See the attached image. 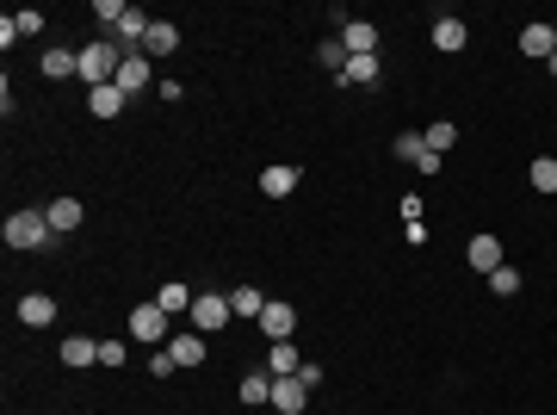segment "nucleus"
Masks as SVG:
<instances>
[{
    "instance_id": "obj_26",
    "label": "nucleus",
    "mask_w": 557,
    "mask_h": 415,
    "mask_svg": "<svg viewBox=\"0 0 557 415\" xmlns=\"http://www.w3.org/2000/svg\"><path fill=\"white\" fill-rule=\"evenodd\" d=\"M421 137H427V149H434V155H446V149L458 143V124H446V118H440V124H427Z\"/></svg>"
},
{
    "instance_id": "obj_29",
    "label": "nucleus",
    "mask_w": 557,
    "mask_h": 415,
    "mask_svg": "<svg viewBox=\"0 0 557 415\" xmlns=\"http://www.w3.org/2000/svg\"><path fill=\"white\" fill-rule=\"evenodd\" d=\"M396 155H403V162H421V155H427V137H421V131H403V137H396Z\"/></svg>"
},
{
    "instance_id": "obj_4",
    "label": "nucleus",
    "mask_w": 557,
    "mask_h": 415,
    "mask_svg": "<svg viewBox=\"0 0 557 415\" xmlns=\"http://www.w3.org/2000/svg\"><path fill=\"white\" fill-rule=\"evenodd\" d=\"M131 335H137V341H149V347H168V311H161L155 298H149V304H137V311H131Z\"/></svg>"
},
{
    "instance_id": "obj_15",
    "label": "nucleus",
    "mask_w": 557,
    "mask_h": 415,
    "mask_svg": "<svg viewBox=\"0 0 557 415\" xmlns=\"http://www.w3.org/2000/svg\"><path fill=\"white\" fill-rule=\"evenodd\" d=\"M298 366H304V353H298L291 341H273V353H267V372H273V379H298Z\"/></svg>"
},
{
    "instance_id": "obj_24",
    "label": "nucleus",
    "mask_w": 557,
    "mask_h": 415,
    "mask_svg": "<svg viewBox=\"0 0 557 415\" xmlns=\"http://www.w3.org/2000/svg\"><path fill=\"white\" fill-rule=\"evenodd\" d=\"M242 403H273V372H248L242 379Z\"/></svg>"
},
{
    "instance_id": "obj_10",
    "label": "nucleus",
    "mask_w": 557,
    "mask_h": 415,
    "mask_svg": "<svg viewBox=\"0 0 557 415\" xmlns=\"http://www.w3.org/2000/svg\"><path fill=\"white\" fill-rule=\"evenodd\" d=\"M521 50H526V56H539V63H552V50H557V32L545 25V19H533V25L521 32Z\"/></svg>"
},
{
    "instance_id": "obj_9",
    "label": "nucleus",
    "mask_w": 557,
    "mask_h": 415,
    "mask_svg": "<svg viewBox=\"0 0 557 415\" xmlns=\"http://www.w3.org/2000/svg\"><path fill=\"white\" fill-rule=\"evenodd\" d=\"M260 329H267L273 341H291V329H298V311H291V304H278V298H267V311H260Z\"/></svg>"
},
{
    "instance_id": "obj_19",
    "label": "nucleus",
    "mask_w": 557,
    "mask_h": 415,
    "mask_svg": "<svg viewBox=\"0 0 557 415\" xmlns=\"http://www.w3.org/2000/svg\"><path fill=\"white\" fill-rule=\"evenodd\" d=\"M260 193L267 199H291L298 193V168H260Z\"/></svg>"
},
{
    "instance_id": "obj_16",
    "label": "nucleus",
    "mask_w": 557,
    "mask_h": 415,
    "mask_svg": "<svg viewBox=\"0 0 557 415\" xmlns=\"http://www.w3.org/2000/svg\"><path fill=\"white\" fill-rule=\"evenodd\" d=\"M37 69L50 74V81H69V74H81V50H44Z\"/></svg>"
},
{
    "instance_id": "obj_25",
    "label": "nucleus",
    "mask_w": 557,
    "mask_h": 415,
    "mask_svg": "<svg viewBox=\"0 0 557 415\" xmlns=\"http://www.w3.org/2000/svg\"><path fill=\"white\" fill-rule=\"evenodd\" d=\"M526 180H533V193H557V155H539Z\"/></svg>"
},
{
    "instance_id": "obj_35",
    "label": "nucleus",
    "mask_w": 557,
    "mask_h": 415,
    "mask_svg": "<svg viewBox=\"0 0 557 415\" xmlns=\"http://www.w3.org/2000/svg\"><path fill=\"white\" fill-rule=\"evenodd\" d=\"M545 69H552V74H557V50H552V63H545Z\"/></svg>"
},
{
    "instance_id": "obj_13",
    "label": "nucleus",
    "mask_w": 557,
    "mask_h": 415,
    "mask_svg": "<svg viewBox=\"0 0 557 415\" xmlns=\"http://www.w3.org/2000/svg\"><path fill=\"white\" fill-rule=\"evenodd\" d=\"M464 261H471L477 273H495V267H502V242H495V236H471V248H464Z\"/></svg>"
},
{
    "instance_id": "obj_32",
    "label": "nucleus",
    "mask_w": 557,
    "mask_h": 415,
    "mask_svg": "<svg viewBox=\"0 0 557 415\" xmlns=\"http://www.w3.org/2000/svg\"><path fill=\"white\" fill-rule=\"evenodd\" d=\"M149 372H155V379H168V372H174V353H168V347H155V360H149Z\"/></svg>"
},
{
    "instance_id": "obj_34",
    "label": "nucleus",
    "mask_w": 557,
    "mask_h": 415,
    "mask_svg": "<svg viewBox=\"0 0 557 415\" xmlns=\"http://www.w3.org/2000/svg\"><path fill=\"white\" fill-rule=\"evenodd\" d=\"M93 19H105V25H118V19H124V6H118V0H100V6H93Z\"/></svg>"
},
{
    "instance_id": "obj_33",
    "label": "nucleus",
    "mask_w": 557,
    "mask_h": 415,
    "mask_svg": "<svg viewBox=\"0 0 557 415\" xmlns=\"http://www.w3.org/2000/svg\"><path fill=\"white\" fill-rule=\"evenodd\" d=\"M100 366H124V341H100Z\"/></svg>"
},
{
    "instance_id": "obj_31",
    "label": "nucleus",
    "mask_w": 557,
    "mask_h": 415,
    "mask_svg": "<svg viewBox=\"0 0 557 415\" xmlns=\"http://www.w3.org/2000/svg\"><path fill=\"white\" fill-rule=\"evenodd\" d=\"M13 25H19V37H32V32H44V13L25 6V13H13Z\"/></svg>"
},
{
    "instance_id": "obj_23",
    "label": "nucleus",
    "mask_w": 557,
    "mask_h": 415,
    "mask_svg": "<svg viewBox=\"0 0 557 415\" xmlns=\"http://www.w3.org/2000/svg\"><path fill=\"white\" fill-rule=\"evenodd\" d=\"M230 311H236V316H260V311H267L260 285H236V291H230Z\"/></svg>"
},
{
    "instance_id": "obj_5",
    "label": "nucleus",
    "mask_w": 557,
    "mask_h": 415,
    "mask_svg": "<svg viewBox=\"0 0 557 415\" xmlns=\"http://www.w3.org/2000/svg\"><path fill=\"white\" fill-rule=\"evenodd\" d=\"M149 81H155V63H149L142 50H124V63H118V87H124V94H142Z\"/></svg>"
},
{
    "instance_id": "obj_11",
    "label": "nucleus",
    "mask_w": 557,
    "mask_h": 415,
    "mask_svg": "<svg viewBox=\"0 0 557 415\" xmlns=\"http://www.w3.org/2000/svg\"><path fill=\"white\" fill-rule=\"evenodd\" d=\"M304 397H310L304 379H273V410L278 415H304Z\"/></svg>"
},
{
    "instance_id": "obj_14",
    "label": "nucleus",
    "mask_w": 557,
    "mask_h": 415,
    "mask_svg": "<svg viewBox=\"0 0 557 415\" xmlns=\"http://www.w3.org/2000/svg\"><path fill=\"white\" fill-rule=\"evenodd\" d=\"M168 353H174V366H205V335H199V329H186V335L168 341Z\"/></svg>"
},
{
    "instance_id": "obj_3",
    "label": "nucleus",
    "mask_w": 557,
    "mask_h": 415,
    "mask_svg": "<svg viewBox=\"0 0 557 415\" xmlns=\"http://www.w3.org/2000/svg\"><path fill=\"white\" fill-rule=\"evenodd\" d=\"M230 316H236V311H230V298H223V291H199V298H192V311H186V322H192L199 335H217Z\"/></svg>"
},
{
    "instance_id": "obj_28",
    "label": "nucleus",
    "mask_w": 557,
    "mask_h": 415,
    "mask_svg": "<svg viewBox=\"0 0 557 415\" xmlns=\"http://www.w3.org/2000/svg\"><path fill=\"white\" fill-rule=\"evenodd\" d=\"M155 304H161L168 316H180V311H192V291H186V285H161V298H155Z\"/></svg>"
},
{
    "instance_id": "obj_27",
    "label": "nucleus",
    "mask_w": 557,
    "mask_h": 415,
    "mask_svg": "<svg viewBox=\"0 0 557 415\" xmlns=\"http://www.w3.org/2000/svg\"><path fill=\"white\" fill-rule=\"evenodd\" d=\"M489 291H495V298H514V291H521V273H514V267L502 261V267L489 273Z\"/></svg>"
},
{
    "instance_id": "obj_6",
    "label": "nucleus",
    "mask_w": 557,
    "mask_h": 415,
    "mask_svg": "<svg viewBox=\"0 0 557 415\" xmlns=\"http://www.w3.org/2000/svg\"><path fill=\"white\" fill-rule=\"evenodd\" d=\"M19 322H25V329H50V322H56V298H50V291H25V298H19Z\"/></svg>"
},
{
    "instance_id": "obj_18",
    "label": "nucleus",
    "mask_w": 557,
    "mask_h": 415,
    "mask_svg": "<svg viewBox=\"0 0 557 415\" xmlns=\"http://www.w3.org/2000/svg\"><path fill=\"white\" fill-rule=\"evenodd\" d=\"M341 87H372L378 81V56H347V69L335 74Z\"/></svg>"
},
{
    "instance_id": "obj_1",
    "label": "nucleus",
    "mask_w": 557,
    "mask_h": 415,
    "mask_svg": "<svg viewBox=\"0 0 557 415\" xmlns=\"http://www.w3.org/2000/svg\"><path fill=\"white\" fill-rule=\"evenodd\" d=\"M118 63H124V50H112V37L87 44V50H81V81H87V94H93V87H112V81H118Z\"/></svg>"
},
{
    "instance_id": "obj_7",
    "label": "nucleus",
    "mask_w": 557,
    "mask_h": 415,
    "mask_svg": "<svg viewBox=\"0 0 557 415\" xmlns=\"http://www.w3.org/2000/svg\"><path fill=\"white\" fill-rule=\"evenodd\" d=\"M174 50H180V25L155 19V25H149V37H142V56H149V63H161V56H174Z\"/></svg>"
},
{
    "instance_id": "obj_12",
    "label": "nucleus",
    "mask_w": 557,
    "mask_h": 415,
    "mask_svg": "<svg viewBox=\"0 0 557 415\" xmlns=\"http://www.w3.org/2000/svg\"><path fill=\"white\" fill-rule=\"evenodd\" d=\"M124 100H131V94L112 81V87H93V94H87V112H93V118H118V112H124Z\"/></svg>"
},
{
    "instance_id": "obj_21",
    "label": "nucleus",
    "mask_w": 557,
    "mask_h": 415,
    "mask_svg": "<svg viewBox=\"0 0 557 415\" xmlns=\"http://www.w3.org/2000/svg\"><path fill=\"white\" fill-rule=\"evenodd\" d=\"M63 366H100V341L69 335V341H63Z\"/></svg>"
},
{
    "instance_id": "obj_2",
    "label": "nucleus",
    "mask_w": 557,
    "mask_h": 415,
    "mask_svg": "<svg viewBox=\"0 0 557 415\" xmlns=\"http://www.w3.org/2000/svg\"><path fill=\"white\" fill-rule=\"evenodd\" d=\"M0 236H6V248H44L56 230H50V217H44V211H13Z\"/></svg>"
},
{
    "instance_id": "obj_8",
    "label": "nucleus",
    "mask_w": 557,
    "mask_h": 415,
    "mask_svg": "<svg viewBox=\"0 0 557 415\" xmlns=\"http://www.w3.org/2000/svg\"><path fill=\"white\" fill-rule=\"evenodd\" d=\"M341 44H347V56H378V25L347 19V25H341Z\"/></svg>"
},
{
    "instance_id": "obj_17",
    "label": "nucleus",
    "mask_w": 557,
    "mask_h": 415,
    "mask_svg": "<svg viewBox=\"0 0 557 415\" xmlns=\"http://www.w3.org/2000/svg\"><path fill=\"white\" fill-rule=\"evenodd\" d=\"M44 217H50V230H56V236H69V230H81V217H87V211H81V199H56Z\"/></svg>"
},
{
    "instance_id": "obj_22",
    "label": "nucleus",
    "mask_w": 557,
    "mask_h": 415,
    "mask_svg": "<svg viewBox=\"0 0 557 415\" xmlns=\"http://www.w3.org/2000/svg\"><path fill=\"white\" fill-rule=\"evenodd\" d=\"M149 25H155L149 13H137V6H124V19H118V37H124V44H137V50H142V37H149Z\"/></svg>"
},
{
    "instance_id": "obj_20",
    "label": "nucleus",
    "mask_w": 557,
    "mask_h": 415,
    "mask_svg": "<svg viewBox=\"0 0 557 415\" xmlns=\"http://www.w3.org/2000/svg\"><path fill=\"white\" fill-rule=\"evenodd\" d=\"M464 19H434V50H446V56H453V50H464Z\"/></svg>"
},
{
    "instance_id": "obj_30",
    "label": "nucleus",
    "mask_w": 557,
    "mask_h": 415,
    "mask_svg": "<svg viewBox=\"0 0 557 415\" xmlns=\"http://www.w3.org/2000/svg\"><path fill=\"white\" fill-rule=\"evenodd\" d=\"M316 56H322V63H328V69H335V74L347 69V44H341V37H328V44H322Z\"/></svg>"
}]
</instances>
